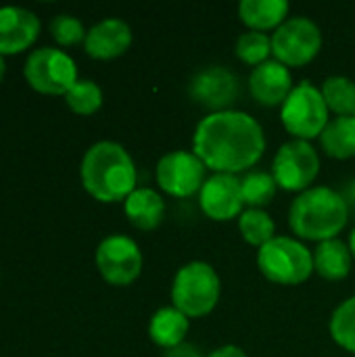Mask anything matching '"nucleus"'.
<instances>
[{"label": "nucleus", "instance_id": "12", "mask_svg": "<svg viewBox=\"0 0 355 357\" xmlns=\"http://www.w3.org/2000/svg\"><path fill=\"white\" fill-rule=\"evenodd\" d=\"M199 205L213 222H230L241 218L245 207L241 180L232 174H213L205 180L199 192Z\"/></svg>", "mask_w": 355, "mask_h": 357}, {"label": "nucleus", "instance_id": "3", "mask_svg": "<svg viewBox=\"0 0 355 357\" xmlns=\"http://www.w3.org/2000/svg\"><path fill=\"white\" fill-rule=\"evenodd\" d=\"M349 207L345 199L328 186H312L291 203L289 226L305 241H331L347 226Z\"/></svg>", "mask_w": 355, "mask_h": 357}, {"label": "nucleus", "instance_id": "31", "mask_svg": "<svg viewBox=\"0 0 355 357\" xmlns=\"http://www.w3.org/2000/svg\"><path fill=\"white\" fill-rule=\"evenodd\" d=\"M349 251H352V255H354L355 259V226L354 230H352V234H349Z\"/></svg>", "mask_w": 355, "mask_h": 357}, {"label": "nucleus", "instance_id": "8", "mask_svg": "<svg viewBox=\"0 0 355 357\" xmlns=\"http://www.w3.org/2000/svg\"><path fill=\"white\" fill-rule=\"evenodd\" d=\"M320 174V155L308 140L285 142L272 161V178L278 188L303 192L312 188Z\"/></svg>", "mask_w": 355, "mask_h": 357}, {"label": "nucleus", "instance_id": "24", "mask_svg": "<svg viewBox=\"0 0 355 357\" xmlns=\"http://www.w3.org/2000/svg\"><path fill=\"white\" fill-rule=\"evenodd\" d=\"M276 188L278 186L272 174L266 172H253L241 180L243 201L245 205H249V209H264L266 205H270L272 199L276 197Z\"/></svg>", "mask_w": 355, "mask_h": 357}, {"label": "nucleus", "instance_id": "9", "mask_svg": "<svg viewBox=\"0 0 355 357\" xmlns=\"http://www.w3.org/2000/svg\"><path fill=\"white\" fill-rule=\"evenodd\" d=\"M23 73L27 82L44 94H67L69 88L77 82L73 59L67 52L50 46L31 50Z\"/></svg>", "mask_w": 355, "mask_h": 357}, {"label": "nucleus", "instance_id": "16", "mask_svg": "<svg viewBox=\"0 0 355 357\" xmlns=\"http://www.w3.org/2000/svg\"><path fill=\"white\" fill-rule=\"evenodd\" d=\"M132 44V29L123 19L109 17L94 23L84 40L86 52L94 59H115Z\"/></svg>", "mask_w": 355, "mask_h": 357}, {"label": "nucleus", "instance_id": "2", "mask_svg": "<svg viewBox=\"0 0 355 357\" xmlns=\"http://www.w3.org/2000/svg\"><path fill=\"white\" fill-rule=\"evenodd\" d=\"M82 182L103 203L126 201L136 190V165L121 144L100 140L82 159Z\"/></svg>", "mask_w": 355, "mask_h": 357}, {"label": "nucleus", "instance_id": "6", "mask_svg": "<svg viewBox=\"0 0 355 357\" xmlns=\"http://www.w3.org/2000/svg\"><path fill=\"white\" fill-rule=\"evenodd\" d=\"M328 107L322 96V90L312 82H301L293 88L289 98L280 107V121L285 130L295 140L318 138L328 126Z\"/></svg>", "mask_w": 355, "mask_h": 357}, {"label": "nucleus", "instance_id": "21", "mask_svg": "<svg viewBox=\"0 0 355 357\" xmlns=\"http://www.w3.org/2000/svg\"><path fill=\"white\" fill-rule=\"evenodd\" d=\"M322 151L333 159L355 157V117H335L320 134Z\"/></svg>", "mask_w": 355, "mask_h": 357}, {"label": "nucleus", "instance_id": "4", "mask_svg": "<svg viewBox=\"0 0 355 357\" xmlns=\"http://www.w3.org/2000/svg\"><path fill=\"white\" fill-rule=\"evenodd\" d=\"M220 293L222 280L216 268L207 261H188L174 276L172 301L186 318H203L211 314L220 301Z\"/></svg>", "mask_w": 355, "mask_h": 357}, {"label": "nucleus", "instance_id": "13", "mask_svg": "<svg viewBox=\"0 0 355 357\" xmlns=\"http://www.w3.org/2000/svg\"><path fill=\"white\" fill-rule=\"evenodd\" d=\"M188 92L197 105L218 113L226 111V107L234 102L239 94V79L226 67L211 65L195 73L188 84Z\"/></svg>", "mask_w": 355, "mask_h": 357}, {"label": "nucleus", "instance_id": "1", "mask_svg": "<svg viewBox=\"0 0 355 357\" xmlns=\"http://www.w3.org/2000/svg\"><path fill=\"white\" fill-rule=\"evenodd\" d=\"M266 151L264 128L245 111L209 113L197 123L192 153L216 174H239L253 167Z\"/></svg>", "mask_w": 355, "mask_h": 357}, {"label": "nucleus", "instance_id": "29", "mask_svg": "<svg viewBox=\"0 0 355 357\" xmlns=\"http://www.w3.org/2000/svg\"><path fill=\"white\" fill-rule=\"evenodd\" d=\"M163 357H203V356H201V351H199L195 345L184 343V345H180V347H176V349H167Z\"/></svg>", "mask_w": 355, "mask_h": 357}, {"label": "nucleus", "instance_id": "14", "mask_svg": "<svg viewBox=\"0 0 355 357\" xmlns=\"http://www.w3.org/2000/svg\"><path fill=\"white\" fill-rule=\"evenodd\" d=\"M293 77L287 65L278 63L276 59H270L257 67H253L249 75V90L253 98L264 107H276L289 98L293 92Z\"/></svg>", "mask_w": 355, "mask_h": 357}, {"label": "nucleus", "instance_id": "20", "mask_svg": "<svg viewBox=\"0 0 355 357\" xmlns=\"http://www.w3.org/2000/svg\"><path fill=\"white\" fill-rule=\"evenodd\" d=\"M289 15L287 0H243L239 4L241 21L253 31L278 29Z\"/></svg>", "mask_w": 355, "mask_h": 357}, {"label": "nucleus", "instance_id": "19", "mask_svg": "<svg viewBox=\"0 0 355 357\" xmlns=\"http://www.w3.org/2000/svg\"><path fill=\"white\" fill-rule=\"evenodd\" d=\"M352 261L354 255L349 251V245L339 238L318 243V249L314 251V272L331 282L347 278L352 272Z\"/></svg>", "mask_w": 355, "mask_h": 357}, {"label": "nucleus", "instance_id": "10", "mask_svg": "<svg viewBox=\"0 0 355 357\" xmlns=\"http://www.w3.org/2000/svg\"><path fill=\"white\" fill-rule=\"evenodd\" d=\"M96 268L109 284L128 287L142 272L140 247L130 236L111 234L96 249Z\"/></svg>", "mask_w": 355, "mask_h": 357}, {"label": "nucleus", "instance_id": "11", "mask_svg": "<svg viewBox=\"0 0 355 357\" xmlns=\"http://www.w3.org/2000/svg\"><path fill=\"white\" fill-rule=\"evenodd\" d=\"M205 163L190 151H172L157 163L155 178L163 192L186 199L201 192L205 184Z\"/></svg>", "mask_w": 355, "mask_h": 357}, {"label": "nucleus", "instance_id": "26", "mask_svg": "<svg viewBox=\"0 0 355 357\" xmlns=\"http://www.w3.org/2000/svg\"><path fill=\"white\" fill-rule=\"evenodd\" d=\"M234 54L247 63V65H262L266 61H270V54H272V38L264 31H245L239 36L236 44H234Z\"/></svg>", "mask_w": 355, "mask_h": 357}, {"label": "nucleus", "instance_id": "27", "mask_svg": "<svg viewBox=\"0 0 355 357\" xmlns=\"http://www.w3.org/2000/svg\"><path fill=\"white\" fill-rule=\"evenodd\" d=\"M67 105L80 115H92L103 105V90L92 79H77L65 94Z\"/></svg>", "mask_w": 355, "mask_h": 357}, {"label": "nucleus", "instance_id": "7", "mask_svg": "<svg viewBox=\"0 0 355 357\" xmlns=\"http://www.w3.org/2000/svg\"><path fill=\"white\" fill-rule=\"evenodd\" d=\"M322 50V29L310 17H291L272 33V54L287 67H303Z\"/></svg>", "mask_w": 355, "mask_h": 357}, {"label": "nucleus", "instance_id": "30", "mask_svg": "<svg viewBox=\"0 0 355 357\" xmlns=\"http://www.w3.org/2000/svg\"><path fill=\"white\" fill-rule=\"evenodd\" d=\"M207 357H247V354L236 345H224V347L213 349Z\"/></svg>", "mask_w": 355, "mask_h": 357}, {"label": "nucleus", "instance_id": "17", "mask_svg": "<svg viewBox=\"0 0 355 357\" xmlns=\"http://www.w3.org/2000/svg\"><path fill=\"white\" fill-rule=\"evenodd\" d=\"M123 211L138 230H155L165 218V201L153 188H136L126 201Z\"/></svg>", "mask_w": 355, "mask_h": 357}, {"label": "nucleus", "instance_id": "25", "mask_svg": "<svg viewBox=\"0 0 355 357\" xmlns=\"http://www.w3.org/2000/svg\"><path fill=\"white\" fill-rule=\"evenodd\" d=\"M333 341L355 356V295L345 299L331 316L328 324Z\"/></svg>", "mask_w": 355, "mask_h": 357}, {"label": "nucleus", "instance_id": "18", "mask_svg": "<svg viewBox=\"0 0 355 357\" xmlns=\"http://www.w3.org/2000/svg\"><path fill=\"white\" fill-rule=\"evenodd\" d=\"M190 318H186L180 310L172 307H161L153 314L149 322V337L155 345L163 349H176L184 345V339L190 328Z\"/></svg>", "mask_w": 355, "mask_h": 357}, {"label": "nucleus", "instance_id": "32", "mask_svg": "<svg viewBox=\"0 0 355 357\" xmlns=\"http://www.w3.org/2000/svg\"><path fill=\"white\" fill-rule=\"evenodd\" d=\"M2 75H4V59L0 54V79H2Z\"/></svg>", "mask_w": 355, "mask_h": 357}, {"label": "nucleus", "instance_id": "28", "mask_svg": "<svg viewBox=\"0 0 355 357\" xmlns=\"http://www.w3.org/2000/svg\"><path fill=\"white\" fill-rule=\"evenodd\" d=\"M50 33L52 38L63 44V46H71L77 44L80 40H86V29L82 25V21L73 15H56L50 21Z\"/></svg>", "mask_w": 355, "mask_h": 357}, {"label": "nucleus", "instance_id": "5", "mask_svg": "<svg viewBox=\"0 0 355 357\" xmlns=\"http://www.w3.org/2000/svg\"><path fill=\"white\" fill-rule=\"evenodd\" d=\"M259 272L274 284L295 287L314 272V253L297 238L274 236L257 251Z\"/></svg>", "mask_w": 355, "mask_h": 357}, {"label": "nucleus", "instance_id": "22", "mask_svg": "<svg viewBox=\"0 0 355 357\" xmlns=\"http://www.w3.org/2000/svg\"><path fill=\"white\" fill-rule=\"evenodd\" d=\"M326 107L337 117H355V82L345 75H331L322 84Z\"/></svg>", "mask_w": 355, "mask_h": 357}, {"label": "nucleus", "instance_id": "15", "mask_svg": "<svg viewBox=\"0 0 355 357\" xmlns=\"http://www.w3.org/2000/svg\"><path fill=\"white\" fill-rule=\"evenodd\" d=\"M40 31L36 13L23 6H0V54L21 52Z\"/></svg>", "mask_w": 355, "mask_h": 357}, {"label": "nucleus", "instance_id": "23", "mask_svg": "<svg viewBox=\"0 0 355 357\" xmlns=\"http://www.w3.org/2000/svg\"><path fill=\"white\" fill-rule=\"evenodd\" d=\"M239 230L249 245L262 249L274 238L276 224L264 209H245L239 218Z\"/></svg>", "mask_w": 355, "mask_h": 357}]
</instances>
